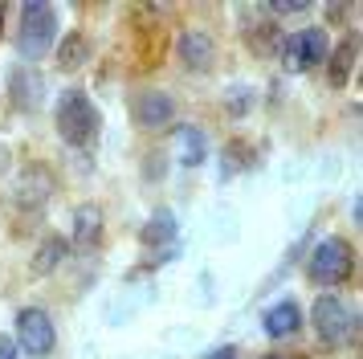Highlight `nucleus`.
Returning <instances> with one entry per match:
<instances>
[{"instance_id":"nucleus-10","label":"nucleus","mask_w":363,"mask_h":359,"mask_svg":"<svg viewBox=\"0 0 363 359\" xmlns=\"http://www.w3.org/2000/svg\"><path fill=\"white\" fill-rule=\"evenodd\" d=\"M262 326H265L269 339H290L298 326H302V310H298V302H278V306L265 310Z\"/></svg>"},{"instance_id":"nucleus-22","label":"nucleus","mask_w":363,"mask_h":359,"mask_svg":"<svg viewBox=\"0 0 363 359\" xmlns=\"http://www.w3.org/2000/svg\"><path fill=\"white\" fill-rule=\"evenodd\" d=\"M269 359H281V355H269Z\"/></svg>"},{"instance_id":"nucleus-14","label":"nucleus","mask_w":363,"mask_h":359,"mask_svg":"<svg viewBox=\"0 0 363 359\" xmlns=\"http://www.w3.org/2000/svg\"><path fill=\"white\" fill-rule=\"evenodd\" d=\"M45 196H50V180L41 176V172H29V176L21 180V188H17V204L33 209V204H45Z\"/></svg>"},{"instance_id":"nucleus-4","label":"nucleus","mask_w":363,"mask_h":359,"mask_svg":"<svg viewBox=\"0 0 363 359\" xmlns=\"http://www.w3.org/2000/svg\"><path fill=\"white\" fill-rule=\"evenodd\" d=\"M327 53H330V41H327V33L318 29V25L298 29V33H290V37L281 41V65H286L290 74H306V70H314V65H323Z\"/></svg>"},{"instance_id":"nucleus-8","label":"nucleus","mask_w":363,"mask_h":359,"mask_svg":"<svg viewBox=\"0 0 363 359\" xmlns=\"http://www.w3.org/2000/svg\"><path fill=\"white\" fill-rule=\"evenodd\" d=\"M180 57L188 62V70H208L216 57V45L213 37L204 29H184L180 33Z\"/></svg>"},{"instance_id":"nucleus-17","label":"nucleus","mask_w":363,"mask_h":359,"mask_svg":"<svg viewBox=\"0 0 363 359\" xmlns=\"http://www.w3.org/2000/svg\"><path fill=\"white\" fill-rule=\"evenodd\" d=\"M86 49H90V45H86V37H69L66 45H62V65H66V70H69V65H82Z\"/></svg>"},{"instance_id":"nucleus-15","label":"nucleus","mask_w":363,"mask_h":359,"mask_svg":"<svg viewBox=\"0 0 363 359\" xmlns=\"http://www.w3.org/2000/svg\"><path fill=\"white\" fill-rule=\"evenodd\" d=\"M66 249H69V245L62 241V237H50V241L37 249L33 270H37V274H50V270H57V265H62V258H66Z\"/></svg>"},{"instance_id":"nucleus-16","label":"nucleus","mask_w":363,"mask_h":359,"mask_svg":"<svg viewBox=\"0 0 363 359\" xmlns=\"http://www.w3.org/2000/svg\"><path fill=\"white\" fill-rule=\"evenodd\" d=\"M351 65H355V37L335 49V62H330V82H335V86H343L347 74H351Z\"/></svg>"},{"instance_id":"nucleus-1","label":"nucleus","mask_w":363,"mask_h":359,"mask_svg":"<svg viewBox=\"0 0 363 359\" xmlns=\"http://www.w3.org/2000/svg\"><path fill=\"white\" fill-rule=\"evenodd\" d=\"M99 127H102V114L94 106V98L86 90H66L62 102H57V135L74 147H90L99 139Z\"/></svg>"},{"instance_id":"nucleus-9","label":"nucleus","mask_w":363,"mask_h":359,"mask_svg":"<svg viewBox=\"0 0 363 359\" xmlns=\"http://www.w3.org/2000/svg\"><path fill=\"white\" fill-rule=\"evenodd\" d=\"M172 143H176V160L184 167H200L204 155H208V139L200 127H176L172 131Z\"/></svg>"},{"instance_id":"nucleus-5","label":"nucleus","mask_w":363,"mask_h":359,"mask_svg":"<svg viewBox=\"0 0 363 359\" xmlns=\"http://www.w3.org/2000/svg\"><path fill=\"white\" fill-rule=\"evenodd\" d=\"M311 323H314V335L323 343H343L351 335V326H355V314H351V306L339 294H323L311 310Z\"/></svg>"},{"instance_id":"nucleus-18","label":"nucleus","mask_w":363,"mask_h":359,"mask_svg":"<svg viewBox=\"0 0 363 359\" xmlns=\"http://www.w3.org/2000/svg\"><path fill=\"white\" fill-rule=\"evenodd\" d=\"M0 359H21L17 355V343L9 339V335H0Z\"/></svg>"},{"instance_id":"nucleus-12","label":"nucleus","mask_w":363,"mask_h":359,"mask_svg":"<svg viewBox=\"0 0 363 359\" xmlns=\"http://www.w3.org/2000/svg\"><path fill=\"white\" fill-rule=\"evenodd\" d=\"M176 233H180V225H176V212L160 209V212L147 221V225L139 228V241L147 245V249H155V245H167Z\"/></svg>"},{"instance_id":"nucleus-11","label":"nucleus","mask_w":363,"mask_h":359,"mask_svg":"<svg viewBox=\"0 0 363 359\" xmlns=\"http://www.w3.org/2000/svg\"><path fill=\"white\" fill-rule=\"evenodd\" d=\"M102 241V209L99 204H82L74 209V245H99Z\"/></svg>"},{"instance_id":"nucleus-13","label":"nucleus","mask_w":363,"mask_h":359,"mask_svg":"<svg viewBox=\"0 0 363 359\" xmlns=\"http://www.w3.org/2000/svg\"><path fill=\"white\" fill-rule=\"evenodd\" d=\"M13 90H17V106L33 111L37 102H41L45 82H41V74H33V70H17V74H13Z\"/></svg>"},{"instance_id":"nucleus-19","label":"nucleus","mask_w":363,"mask_h":359,"mask_svg":"<svg viewBox=\"0 0 363 359\" xmlns=\"http://www.w3.org/2000/svg\"><path fill=\"white\" fill-rule=\"evenodd\" d=\"M269 9H274V13H281V16H286V13H302L306 4H269Z\"/></svg>"},{"instance_id":"nucleus-2","label":"nucleus","mask_w":363,"mask_h":359,"mask_svg":"<svg viewBox=\"0 0 363 359\" xmlns=\"http://www.w3.org/2000/svg\"><path fill=\"white\" fill-rule=\"evenodd\" d=\"M57 37V13L53 4H25L21 9V29H17V49L25 62H41L53 49Z\"/></svg>"},{"instance_id":"nucleus-20","label":"nucleus","mask_w":363,"mask_h":359,"mask_svg":"<svg viewBox=\"0 0 363 359\" xmlns=\"http://www.w3.org/2000/svg\"><path fill=\"white\" fill-rule=\"evenodd\" d=\"M208 359H237V351L233 347H216V351H208Z\"/></svg>"},{"instance_id":"nucleus-7","label":"nucleus","mask_w":363,"mask_h":359,"mask_svg":"<svg viewBox=\"0 0 363 359\" xmlns=\"http://www.w3.org/2000/svg\"><path fill=\"white\" fill-rule=\"evenodd\" d=\"M131 114L143 131H164L167 123H172V114H176V102H172L164 90H143V94L135 98Z\"/></svg>"},{"instance_id":"nucleus-6","label":"nucleus","mask_w":363,"mask_h":359,"mask_svg":"<svg viewBox=\"0 0 363 359\" xmlns=\"http://www.w3.org/2000/svg\"><path fill=\"white\" fill-rule=\"evenodd\" d=\"M17 343L29 351V355H50L53 343H57V331H53V319L41 306H25L17 314Z\"/></svg>"},{"instance_id":"nucleus-21","label":"nucleus","mask_w":363,"mask_h":359,"mask_svg":"<svg viewBox=\"0 0 363 359\" xmlns=\"http://www.w3.org/2000/svg\"><path fill=\"white\" fill-rule=\"evenodd\" d=\"M0 29H4V4H0Z\"/></svg>"},{"instance_id":"nucleus-3","label":"nucleus","mask_w":363,"mask_h":359,"mask_svg":"<svg viewBox=\"0 0 363 359\" xmlns=\"http://www.w3.org/2000/svg\"><path fill=\"white\" fill-rule=\"evenodd\" d=\"M351 265H355L351 245L343 237H327V241L314 245L311 261H306V277H311L314 286H339V282L351 277Z\"/></svg>"}]
</instances>
